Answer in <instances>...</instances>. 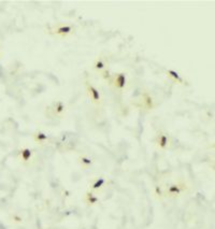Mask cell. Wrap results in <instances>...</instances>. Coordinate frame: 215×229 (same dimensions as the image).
I'll use <instances>...</instances> for the list:
<instances>
[{
	"label": "cell",
	"mask_w": 215,
	"mask_h": 229,
	"mask_svg": "<svg viewBox=\"0 0 215 229\" xmlns=\"http://www.w3.org/2000/svg\"><path fill=\"white\" fill-rule=\"evenodd\" d=\"M189 188L190 186L185 180L179 178L177 181L171 182L164 186V195L165 197H169V198H177L188 193Z\"/></svg>",
	"instance_id": "obj_1"
},
{
	"label": "cell",
	"mask_w": 215,
	"mask_h": 229,
	"mask_svg": "<svg viewBox=\"0 0 215 229\" xmlns=\"http://www.w3.org/2000/svg\"><path fill=\"white\" fill-rule=\"evenodd\" d=\"M67 112V104L62 100H55L46 107V113L50 118H64Z\"/></svg>",
	"instance_id": "obj_2"
},
{
	"label": "cell",
	"mask_w": 215,
	"mask_h": 229,
	"mask_svg": "<svg viewBox=\"0 0 215 229\" xmlns=\"http://www.w3.org/2000/svg\"><path fill=\"white\" fill-rule=\"evenodd\" d=\"M153 141L155 143V145L159 150H161V151H167L169 149V146H170V142H171L169 134L167 131L161 130V129L156 132Z\"/></svg>",
	"instance_id": "obj_3"
},
{
	"label": "cell",
	"mask_w": 215,
	"mask_h": 229,
	"mask_svg": "<svg viewBox=\"0 0 215 229\" xmlns=\"http://www.w3.org/2000/svg\"><path fill=\"white\" fill-rule=\"evenodd\" d=\"M75 28L72 25H65V24H57L49 29V33L55 36H58L60 38H67L68 36L74 33Z\"/></svg>",
	"instance_id": "obj_4"
},
{
	"label": "cell",
	"mask_w": 215,
	"mask_h": 229,
	"mask_svg": "<svg viewBox=\"0 0 215 229\" xmlns=\"http://www.w3.org/2000/svg\"><path fill=\"white\" fill-rule=\"evenodd\" d=\"M84 84H85V89L90 101L96 105H100L102 103V97H101V92H99V89L94 84H91L89 81H85Z\"/></svg>",
	"instance_id": "obj_5"
},
{
	"label": "cell",
	"mask_w": 215,
	"mask_h": 229,
	"mask_svg": "<svg viewBox=\"0 0 215 229\" xmlns=\"http://www.w3.org/2000/svg\"><path fill=\"white\" fill-rule=\"evenodd\" d=\"M127 84H128L127 73H125V72H117V73H114L112 84H111V85L114 87L115 90L124 92V89L126 88Z\"/></svg>",
	"instance_id": "obj_6"
},
{
	"label": "cell",
	"mask_w": 215,
	"mask_h": 229,
	"mask_svg": "<svg viewBox=\"0 0 215 229\" xmlns=\"http://www.w3.org/2000/svg\"><path fill=\"white\" fill-rule=\"evenodd\" d=\"M108 65H109V60L106 56L103 55H99V56L94 60L93 64V69L97 72L98 74H100L101 72H103L106 69H108Z\"/></svg>",
	"instance_id": "obj_7"
},
{
	"label": "cell",
	"mask_w": 215,
	"mask_h": 229,
	"mask_svg": "<svg viewBox=\"0 0 215 229\" xmlns=\"http://www.w3.org/2000/svg\"><path fill=\"white\" fill-rule=\"evenodd\" d=\"M106 178L103 176H97V178H93L89 183V191H94L95 194L99 193L106 187Z\"/></svg>",
	"instance_id": "obj_8"
},
{
	"label": "cell",
	"mask_w": 215,
	"mask_h": 229,
	"mask_svg": "<svg viewBox=\"0 0 215 229\" xmlns=\"http://www.w3.org/2000/svg\"><path fill=\"white\" fill-rule=\"evenodd\" d=\"M77 164L82 167L83 169H85V170L88 169V168H90V167L95 164L94 158L90 157V156H88V155H86V154L80 155L79 157L77 158Z\"/></svg>",
	"instance_id": "obj_9"
},
{
	"label": "cell",
	"mask_w": 215,
	"mask_h": 229,
	"mask_svg": "<svg viewBox=\"0 0 215 229\" xmlns=\"http://www.w3.org/2000/svg\"><path fill=\"white\" fill-rule=\"evenodd\" d=\"M166 75H167L171 81H173L174 83L180 84V85H184V84L186 83L185 79H184V77H183L179 72L175 71V70L167 69V70H166Z\"/></svg>",
	"instance_id": "obj_10"
},
{
	"label": "cell",
	"mask_w": 215,
	"mask_h": 229,
	"mask_svg": "<svg viewBox=\"0 0 215 229\" xmlns=\"http://www.w3.org/2000/svg\"><path fill=\"white\" fill-rule=\"evenodd\" d=\"M18 156H20L21 161H23L24 164H29L33 159V152L29 147H24L18 152Z\"/></svg>",
	"instance_id": "obj_11"
},
{
	"label": "cell",
	"mask_w": 215,
	"mask_h": 229,
	"mask_svg": "<svg viewBox=\"0 0 215 229\" xmlns=\"http://www.w3.org/2000/svg\"><path fill=\"white\" fill-rule=\"evenodd\" d=\"M99 201H100L99 197H98L94 191H87L85 193V195H84V202H85L87 205H89V207H93V205L98 204Z\"/></svg>",
	"instance_id": "obj_12"
},
{
	"label": "cell",
	"mask_w": 215,
	"mask_h": 229,
	"mask_svg": "<svg viewBox=\"0 0 215 229\" xmlns=\"http://www.w3.org/2000/svg\"><path fill=\"white\" fill-rule=\"evenodd\" d=\"M141 102L145 110L150 111V110H153L154 109V105H155V104H154V99L148 92H144V94L142 95Z\"/></svg>",
	"instance_id": "obj_13"
},
{
	"label": "cell",
	"mask_w": 215,
	"mask_h": 229,
	"mask_svg": "<svg viewBox=\"0 0 215 229\" xmlns=\"http://www.w3.org/2000/svg\"><path fill=\"white\" fill-rule=\"evenodd\" d=\"M33 141L38 144H44V143L50 142V137H49V134H46L43 131L38 130L33 134Z\"/></svg>",
	"instance_id": "obj_14"
},
{
	"label": "cell",
	"mask_w": 215,
	"mask_h": 229,
	"mask_svg": "<svg viewBox=\"0 0 215 229\" xmlns=\"http://www.w3.org/2000/svg\"><path fill=\"white\" fill-rule=\"evenodd\" d=\"M100 77L102 79L103 82H106V84H109V85H111L112 84V81H113V75H114V73H112L111 72V70H110L109 68L106 69L103 72H101L100 74Z\"/></svg>",
	"instance_id": "obj_15"
},
{
	"label": "cell",
	"mask_w": 215,
	"mask_h": 229,
	"mask_svg": "<svg viewBox=\"0 0 215 229\" xmlns=\"http://www.w3.org/2000/svg\"><path fill=\"white\" fill-rule=\"evenodd\" d=\"M155 194H156L159 198L165 197V195H164V186H161V185H155Z\"/></svg>",
	"instance_id": "obj_16"
},
{
	"label": "cell",
	"mask_w": 215,
	"mask_h": 229,
	"mask_svg": "<svg viewBox=\"0 0 215 229\" xmlns=\"http://www.w3.org/2000/svg\"><path fill=\"white\" fill-rule=\"evenodd\" d=\"M208 149L211 150V151H212V152L215 154V141H213V142L210 143V145L208 146Z\"/></svg>",
	"instance_id": "obj_17"
},
{
	"label": "cell",
	"mask_w": 215,
	"mask_h": 229,
	"mask_svg": "<svg viewBox=\"0 0 215 229\" xmlns=\"http://www.w3.org/2000/svg\"><path fill=\"white\" fill-rule=\"evenodd\" d=\"M209 167H210V169L212 170L213 172L215 173V159H213L211 163H210V165H209Z\"/></svg>",
	"instance_id": "obj_18"
},
{
	"label": "cell",
	"mask_w": 215,
	"mask_h": 229,
	"mask_svg": "<svg viewBox=\"0 0 215 229\" xmlns=\"http://www.w3.org/2000/svg\"><path fill=\"white\" fill-rule=\"evenodd\" d=\"M13 220H14L15 222H17V223H21L22 220H22V217H21V216H18V215H16V214L13 215Z\"/></svg>",
	"instance_id": "obj_19"
}]
</instances>
